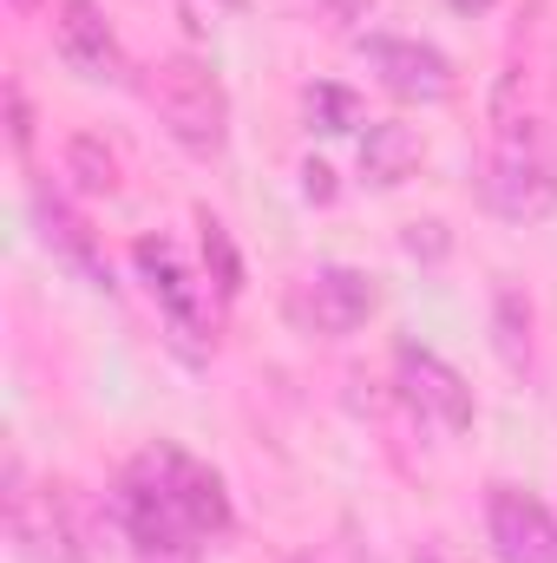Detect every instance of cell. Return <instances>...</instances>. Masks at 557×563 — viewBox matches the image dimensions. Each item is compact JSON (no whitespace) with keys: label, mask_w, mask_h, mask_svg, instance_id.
Returning <instances> with one entry per match:
<instances>
[{"label":"cell","mask_w":557,"mask_h":563,"mask_svg":"<svg viewBox=\"0 0 557 563\" xmlns=\"http://www.w3.org/2000/svg\"><path fill=\"white\" fill-rule=\"evenodd\" d=\"M492 0H452V13H485Z\"/></svg>","instance_id":"44dd1931"},{"label":"cell","mask_w":557,"mask_h":563,"mask_svg":"<svg viewBox=\"0 0 557 563\" xmlns=\"http://www.w3.org/2000/svg\"><path fill=\"white\" fill-rule=\"evenodd\" d=\"M394 374H401V400L414 407L419 420H433L439 432H466L472 426V387L439 361V354H426V347H401L394 354Z\"/></svg>","instance_id":"9c48e42d"},{"label":"cell","mask_w":557,"mask_h":563,"mask_svg":"<svg viewBox=\"0 0 557 563\" xmlns=\"http://www.w3.org/2000/svg\"><path fill=\"white\" fill-rule=\"evenodd\" d=\"M302 197H308V203H328V197H335V170L308 157V164H302Z\"/></svg>","instance_id":"d6986e66"},{"label":"cell","mask_w":557,"mask_h":563,"mask_svg":"<svg viewBox=\"0 0 557 563\" xmlns=\"http://www.w3.org/2000/svg\"><path fill=\"white\" fill-rule=\"evenodd\" d=\"M7 106H13V144H26V139H33V125H26V99H20V86H13V99H7Z\"/></svg>","instance_id":"ffe728a7"},{"label":"cell","mask_w":557,"mask_h":563,"mask_svg":"<svg viewBox=\"0 0 557 563\" xmlns=\"http://www.w3.org/2000/svg\"><path fill=\"white\" fill-rule=\"evenodd\" d=\"M518 73L499 79V106H492V177L485 197L505 223H545L557 210V144L538 112H525L518 99Z\"/></svg>","instance_id":"6da1fadb"},{"label":"cell","mask_w":557,"mask_h":563,"mask_svg":"<svg viewBox=\"0 0 557 563\" xmlns=\"http://www.w3.org/2000/svg\"><path fill=\"white\" fill-rule=\"evenodd\" d=\"M119 525L139 544V558H151V563H190L197 544H204V531L184 518V505L171 498V485H164L151 452H139L132 472L119 478Z\"/></svg>","instance_id":"3957f363"},{"label":"cell","mask_w":557,"mask_h":563,"mask_svg":"<svg viewBox=\"0 0 557 563\" xmlns=\"http://www.w3.org/2000/svg\"><path fill=\"white\" fill-rule=\"evenodd\" d=\"M132 263H139L151 301L164 308L171 334H177L190 354H204V341H210V295H204V282L184 269V256H177L164 236H144L139 250H132Z\"/></svg>","instance_id":"5b68a950"},{"label":"cell","mask_w":557,"mask_h":563,"mask_svg":"<svg viewBox=\"0 0 557 563\" xmlns=\"http://www.w3.org/2000/svg\"><path fill=\"white\" fill-rule=\"evenodd\" d=\"M33 223H40V236H46V250H53L59 263H73L92 288H112L106 263H99V250H92V230H86V223H79L53 190H33Z\"/></svg>","instance_id":"7c38bea8"},{"label":"cell","mask_w":557,"mask_h":563,"mask_svg":"<svg viewBox=\"0 0 557 563\" xmlns=\"http://www.w3.org/2000/svg\"><path fill=\"white\" fill-rule=\"evenodd\" d=\"M492 347L512 374H532V301L518 288L492 295Z\"/></svg>","instance_id":"5bb4252c"},{"label":"cell","mask_w":557,"mask_h":563,"mask_svg":"<svg viewBox=\"0 0 557 563\" xmlns=\"http://www.w3.org/2000/svg\"><path fill=\"white\" fill-rule=\"evenodd\" d=\"M59 59L79 79H106V86L125 79V53H119V33L99 13V0H66L59 7Z\"/></svg>","instance_id":"8fae6325"},{"label":"cell","mask_w":557,"mask_h":563,"mask_svg":"<svg viewBox=\"0 0 557 563\" xmlns=\"http://www.w3.org/2000/svg\"><path fill=\"white\" fill-rule=\"evenodd\" d=\"M151 459H157V472H164L171 498L184 505V518L204 531V544H210V538H223V531H230V492H223V478H217L204 459L177 452V445H151Z\"/></svg>","instance_id":"30bf717a"},{"label":"cell","mask_w":557,"mask_h":563,"mask_svg":"<svg viewBox=\"0 0 557 563\" xmlns=\"http://www.w3.org/2000/svg\"><path fill=\"white\" fill-rule=\"evenodd\" d=\"M20 7H33V0H20Z\"/></svg>","instance_id":"7402d4cb"},{"label":"cell","mask_w":557,"mask_h":563,"mask_svg":"<svg viewBox=\"0 0 557 563\" xmlns=\"http://www.w3.org/2000/svg\"><path fill=\"white\" fill-rule=\"evenodd\" d=\"M197 230H204V269H210V282H217V295H237V288H243V263H237L230 230H223L210 210L197 217Z\"/></svg>","instance_id":"2e32d148"},{"label":"cell","mask_w":557,"mask_h":563,"mask_svg":"<svg viewBox=\"0 0 557 563\" xmlns=\"http://www.w3.org/2000/svg\"><path fill=\"white\" fill-rule=\"evenodd\" d=\"M7 531L33 563H86V518L66 485H26L20 465H7Z\"/></svg>","instance_id":"277c9868"},{"label":"cell","mask_w":557,"mask_h":563,"mask_svg":"<svg viewBox=\"0 0 557 563\" xmlns=\"http://www.w3.org/2000/svg\"><path fill=\"white\" fill-rule=\"evenodd\" d=\"M414 170H419V132L401 125V119H374L368 139H361V177L381 184V190H394V184H407Z\"/></svg>","instance_id":"4fadbf2b"},{"label":"cell","mask_w":557,"mask_h":563,"mask_svg":"<svg viewBox=\"0 0 557 563\" xmlns=\"http://www.w3.org/2000/svg\"><path fill=\"white\" fill-rule=\"evenodd\" d=\"M302 112H308V132H361V125H374L368 106L348 86H308L302 92Z\"/></svg>","instance_id":"9a60e30c"},{"label":"cell","mask_w":557,"mask_h":563,"mask_svg":"<svg viewBox=\"0 0 557 563\" xmlns=\"http://www.w3.org/2000/svg\"><path fill=\"white\" fill-rule=\"evenodd\" d=\"M485 538H492L499 563H557V518L518 485H492Z\"/></svg>","instance_id":"52a82bcc"},{"label":"cell","mask_w":557,"mask_h":563,"mask_svg":"<svg viewBox=\"0 0 557 563\" xmlns=\"http://www.w3.org/2000/svg\"><path fill=\"white\" fill-rule=\"evenodd\" d=\"M66 170H73L79 190H92V197L119 190V164H112V151H106L99 139H73L66 144Z\"/></svg>","instance_id":"e0dca14e"},{"label":"cell","mask_w":557,"mask_h":563,"mask_svg":"<svg viewBox=\"0 0 557 563\" xmlns=\"http://www.w3.org/2000/svg\"><path fill=\"white\" fill-rule=\"evenodd\" d=\"M361 59L368 73L394 92V99H414V106H439L452 92V59L439 46H419V40H387V33H368L361 40Z\"/></svg>","instance_id":"ba28073f"},{"label":"cell","mask_w":557,"mask_h":563,"mask_svg":"<svg viewBox=\"0 0 557 563\" xmlns=\"http://www.w3.org/2000/svg\"><path fill=\"white\" fill-rule=\"evenodd\" d=\"M151 106L190 157H217L230 139V92L197 53H171L151 66Z\"/></svg>","instance_id":"7a4b0ae2"},{"label":"cell","mask_w":557,"mask_h":563,"mask_svg":"<svg viewBox=\"0 0 557 563\" xmlns=\"http://www.w3.org/2000/svg\"><path fill=\"white\" fill-rule=\"evenodd\" d=\"M288 314H295L308 334H354V328L374 314V282L361 276V269L328 263V269H315V276L295 282Z\"/></svg>","instance_id":"8992f818"},{"label":"cell","mask_w":557,"mask_h":563,"mask_svg":"<svg viewBox=\"0 0 557 563\" xmlns=\"http://www.w3.org/2000/svg\"><path fill=\"white\" fill-rule=\"evenodd\" d=\"M407 256H426V263H439L446 256V223H407Z\"/></svg>","instance_id":"ac0fdd59"}]
</instances>
